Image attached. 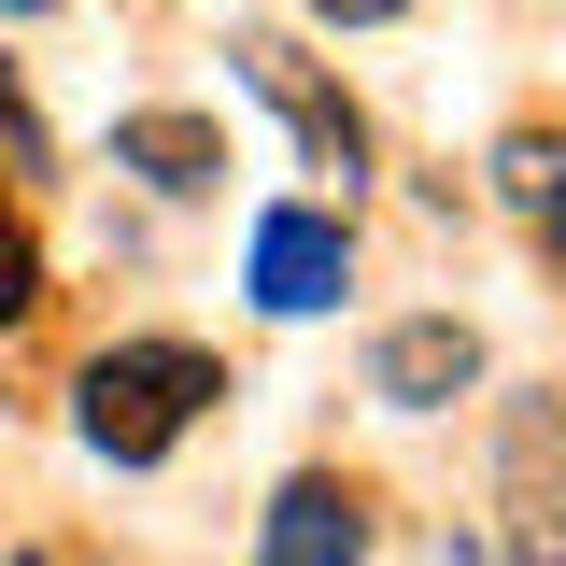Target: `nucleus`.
<instances>
[{
	"mask_svg": "<svg viewBox=\"0 0 566 566\" xmlns=\"http://www.w3.org/2000/svg\"><path fill=\"white\" fill-rule=\"evenodd\" d=\"M227 57H241V85H255V99H270L283 128H297V156H312V170H326V185L354 199V170H368V128H354V99H340V85H326L312 57H297L283 29H241Z\"/></svg>",
	"mask_w": 566,
	"mask_h": 566,
	"instance_id": "f03ea898",
	"label": "nucleus"
},
{
	"mask_svg": "<svg viewBox=\"0 0 566 566\" xmlns=\"http://www.w3.org/2000/svg\"><path fill=\"white\" fill-rule=\"evenodd\" d=\"M482 382V340L453 326V312H424V326H382L368 340V397H397V411H453Z\"/></svg>",
	"mask_w": 566,
	"mask_h": 566,
	"instance_id": "39448f33",
	"label": "nucleus"
},
{
	"mask_svg": "<svg viewBox=\"0 0 566 566\" xmlns=\"http://www.w3.org/2000/svg\"><path fill=\"white\" fill-rule=\"evenodd\" d=\"M495 185H510V212L566 255V142L553 128H510V142H495Z\"/></svg>",
	"mask_w": 566,
	"mask_h": 566,
	"instance_id": "0eeeda50",
	"label": "nucleus"
},
{
	"mask_svg": "<svg viewBox=\"0 0 566 566\" xmlns=\"http://www.w3.org/2000/svg\"><path fill=\"white\" fill-rule=\"evenodd\" d=\"M227 397V368H212L199 340H114L99 368H85V453H114V468H156L185 424Z\"/></svg>",
	"mask_w": 566,
	"mask_h": 566,
	"instance_id": "f257e3e1",
	"label": "nucleus"
},
{
	"mask_svg": "<svg viewBox=\"0 0 566 566\" xmlns=\"http://www.w3.org/2000/svg\"><path fill=\"white\" fill-rule=\"evenodd\" d=\"M368 553V495L340 482V468H297V482L270 495V538H255V566H354Z\"/></svg>",
	"mask_w": 566,
	"mask_h": 566,
	"instance_id": "20e7f679",
	"label": "nucleus"
},
{
	"mask_svg": "<svg viewBox=\"0 0 566 566\" xmlns=\"http://www.w3.org/2000/svg\"><path fill=\"white\" fill-rule=\"evenodd\" d=\"M340 283H354V241L326 199L255 212V312H340Z\"/></svg>",
	"mask_w": 566,
	"mask_h": 566,
	"instance_id": "7ed1b4c3",
	"label": "nucleus"
},
{
	"mask_svg": "<svg viewBox=\"0 0 566 566\" xmlns=\"http://www.w3.org/2000/svg\"><path fill=\"white\" fill-rule=\"evenodd\" d=\"M312 14H340V29H382V14H411V0H312Z\"/></svg>",
	"mask_w": 566,
	"mask_h": 566,
	"instance_id": "1a4fd4ad",
	"label": "nucleus"
},
{
	"mask_svg": "<svg viewBox=\"0 0 566 566\" xmlns=\"http://www.w3.org/2000/svg\"><path fill=\"white\" fill-rule=\"evenodd\" d=\"M0 14H57V0H0Z\"/></svg>",
	"mask_w": 566,
	"mask_h": 566,
	"instance_id": "9d476101",
	"label": "nucleus"
},
{
	"mask_svg": "<svg viewBox=\"0 0 566 566\" xmlns=\"http://www.w3.org/2000/svg\"><path fill=\"white\" fill-rule=\"evenodd\" d=\"M114 170H142L156 199H212L227 185V128H199V114H128L114 128Z\"/></svg>",
	"mask_w": 566,
	"mask_h": 566,
	"instance_id": "423d86ee",
	"label": "nucleus"
},
{
	"mask_svg": "<svg viewBox=\"0 0 566 566\" xmlns=\"http://www.w3.org/2000/svg\"><path fill=\"white\" fill-rule=\"evenodd\" d=\"M14 566H57V553H14Z\"/></svg>",
	"mask_w": 566,
	"mask_h": 566,
	"instance_id": "9b49d317",
	"label": "nucleus"
},
{
	"mask_svg": "<svg viewBox=\"0 0 566 566\" xmlns=\"http://www.w3.org/2000/svg\"><path fill=\"white\" fill-rule=\"evenodd\" d=\"M43 297V255H29V227H14V199H0V326Z\"/></svg>",
	"mask_w": 566,
	"mask_h": 566,
	"instance_id": "6e6552de",
	"label": "nucleus"
}]
</instances>
